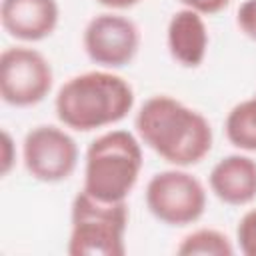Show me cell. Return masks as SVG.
<instances>
[{
  "mask_svg": "<svg viewBox=\"0 0 256 256\" xmlns=\"http://www.w3.org/2000/svg\"><path fill=\"white\" fill-rule=\"evenodd\" d=\"M50 62L26 46L6 48L0 56V94L2 100L16 108L42 102L52 88Z\"/></svg>",
  "mask_w": 256,
  "mask_h": 256,
  "instance_id": "8992f818",
  "label": "cell"
},
{
  "mask_svg": "<svg viewBox=\"0 0 256 256\" xmlns=\"http://www.w3.org/2000/svg\"><path fill=\"white\" fill-rule=\"evenodd\" d=\"M176 252L180 256H196V254L230 256V254H234V246L230 244L226 234L212 230V228H200V230H194L188 236H184L182 242L178 244Z\"/></svg>",
  "mask_w": 256,
  "mask_h": 256,
  "instance_id": "4fadbf2b",
  "label": "cell"
},
{
  "mask_svg": "<svg viewBox=\"0 0 256 256\" xmlns=\"http://www.w3.org/2000/svg\"><path fill=\"white\" fill-rule=\"evenodd\" d=\"M208 182L218 200L244 206L256 198V160L242 154L224 156L210 170Z\"/></svg>",
  "mask_w": 256,
  "mask_h": 256,
  "instance_id": "30bf717a",
  "label": "cell"
},
{
  "mask_svg": "<svg viewBox=\"0 0 256 256\" xmlns=\"http://www.w3.org/2000/svg\"><path fill=\"white\" fill-rule=\"evenodd\" d=\"M228 140L246 152H256V96L236 104L226 116Z\"/></svg>",
  "mask_w": 256,
  "mask_h": 256,
  "instance_id": "7c38bea8",
  "label": "cell"
},
{
  "mask_svg": "<svg viewBox=\"0 0 256 256\" xmlns=\"http://www.w3.org/2000/svg\"><path fill=\"white\" fill-rule=\"evenodd\" d=\"M180 2L186 8L196 10L198 14H216L230 4V0H180Z\"/></svg>",
  "mask_w": 256,
  "mask_h": 256,
  "instance_id": "2e32d148",
  "label": "cell"
},
{
  "mask_svg": "<svg viewBox=\"0 0 256 256\" xmlns=\"http://www.w3.org/2000/svg\"><path fill=\"white\" fill-rule=\"evenodd\" d=\"M22 154L30 176L50 184L66 180L78 162V146L74 138L50 124L36 126L26 134Z\"/></svg>",
  "mask_w": 256,
  "mask_h": 256,
  "instance_id": "52a82bcc",
  "label": "cell"
},
{
  "mask_svg": "<svg viewBox=\"0 0 256 256\" xmlns=\"http://www.w3.org/2000/svg\"><path fill=\"white\" fill-rule=\"evenodd\" d=\"M146 206L160 222L186 226L204 214L206 190L196 176L184 170H162L148 180Z\"/></svg>",
  "mask_w": 256,
  "mask_h": 256,
  "instance_id": "5b68a950",
  "label": "cell"
},
{
  "mask_svg": "<svg viewBox=\"0 0 256 256\" xmlns=\"http://www.w3.org/2000/svg\"><path fill=\"white\" fill-rule=\"evenodd\" d=\"M0 20L12 38L38 42L54 32L58 4L56 0H2Z\"/></svg>",
  "mask_w": 256,
  "mask_h": 256,
  "instance_id": "9c48e42d",
  "label": "cell"
},
{
  "mask_svg": "<svg viewBox=\"0 0 256 256\" xmlns=\"http://www.w3.org/2000/svg\"><path fill=\"white\" fill-rule=\"evenodd\" d=\"M84 50L88 58L106 68H120L132 62L140 46L136 24L120 14H98L84 28Z\"/></svg>",
  "mask_w": 256,
  "mask_h": 256,
  "instance_id": "ba28073f",
  "label": "cell"
},
{
  "mask_svg": "<svg viewBox=\"0 0 256 256\" xmlns=\"http://www.w3.org/2000/svg\"><path fill=\"white\" fill-rule=\"evenodd\" d=\"M128 224L126 202H102L80 190L72 202L70 256H122Z\"/></svg>",
  "mask_w": 256,
  "mask_h": 256,
  "instance_id": "277c9868",
  "label": "cell"
},
{
  "mask_svg": "<svg viewBox=\"0 0 256 256\" xmlns=\"http://www.w3.org/2000/svg\"><path fill=\"white\" fill-rule=\"evenodd\" d=\"M134 106L132 86L112 72H84L72 76L56 94L58 120L78 132H90L120 122Z\"/></svg>",
  "mask_w": 256,
  "mask_h": 256,
  "instance_id": "7a4b0ae2",
  "label": "cell"
},
{
  "mask_svg": "<svg viewBox=\"0 0 256 256\" xmlns=\"http://www.w3.org/2000/svg\"><path fill=\"white\" fill-rule=\"evenodd\" d=\"M98 4L106 6V8H116V10H124V8H132L136 6L140 0H96Z\"/></svg>",
  "mask_w": 256,
  "mask_h": 256,
  "instance_id": "ac0fdd59",
  "label": "cell"
},
{
  "mask_svg": "<svg viewBox=\"0 0 256 256\" xmlns=\"http://www.w3.org/2000/svg\"><path fill=\"white\" fill-rule=\"evenodd\" d=\"M236 238L240 252L246 256H256V208L248 210L236 228Z\"/></svg>",
  "mask_w": 256,
  "mask_h": 256,
  "instance_id": "5bb4252c",
  "label": "cell"
},
{
  "mask_svg": "<svg viewBox=\"0 0 256 256\" xmlns=\"http://www.w3.org/2000/svg\"><path fill=\"white\" fill-rule=\"evenodd\" d=\"M140 140L174 166L198 164L212 148L208 120L170 96L148 98L136 114Z\"/></svg>",
  "mask_w": 256,
  "mask_h": 256,
  "instance_id": "6da1fadb",
  "label": "cell"
},
{
  "mask_svg": "<svg viewBox=\"0 0 256 256\" xmlns=\"http://www.w3.org/2000/svg\"><path fill=\"white\" fill-rule=\"evenodd\" d=\"M142 170V148L134 134L112 130L90 142L86 150L84 188L102 202H126Z\"/></svg>",
  "mask_w": 256,
  "mask_h": 256,
  "instance_id": "3957f363",
  "label": "cell"
},
{
  "mask_svg": "<svg viewBox=\"0 0 256 256\" xmlns=\"http://www.w3.org/2000/svg\"><path fill=\"white\" fill-rule=\"evenodd\" d=\"M2 144H4V154H2V174H8L12 162H14V156H12V138L10 134L4 130L2 132Z\"/></svg>",
  "mask_w": 256,
  "mask_h": 256,
  "instance_id": "e0dca14e",
  "label": "cell"
},
{
  "mask_svg": "<svg viewBox=\"0 0 256 256\" xmlns=\"http://www.w3.org/2000/svg\"><path fill=\"white\" fill-rule=\"evenodd\" d=\"M236 22L240 26V30L256 42V0H246L240 4L238 14H236Z\"/></svg>",
  "mask_w": 256,
  "mask_h": 256,
  "instance_id": "9a60e30c",
  "label": "cell"
},
{
  "mask_svg": "<svg viewBox=\"0 0 256 256\" xmlns=\"http://www.w3.org/2000/svg\"><path fill=\"white\" fill-rule=\"evenodd\" d=\"M168 50L172 58L186 66L196 68L202 64L208 48V32L202 16L196 10H178L168 22Z\"/></svg>",
  "mask_w": 256,
  "mask_h": 256,
  "instance_id": "8fae6325",
  "label": "cell"
}]
</instances>
